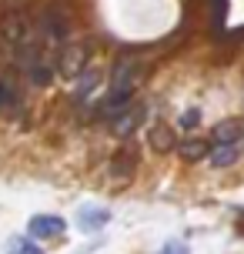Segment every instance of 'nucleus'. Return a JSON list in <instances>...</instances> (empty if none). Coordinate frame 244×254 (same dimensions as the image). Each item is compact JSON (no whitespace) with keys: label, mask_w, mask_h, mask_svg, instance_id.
<instances>
[{"label":"nucleus","mask_w":244,"mask_h":254,"mask_svg":"<svg viewBox=\"0 0 244 254\" xmlns=\"http://www.w3.org/2000/svg\"><path fill=\"white\" fill-rule=\"evenodd\" d=\"M7 254H44V248L30 234H17V238L7 241Z\"/></svg>","instance_id":"nucleus-5"},{"label":"nucleus","mask_w":244,"mask_h":254,"mask_svg":"<svg viewBox=\"0 0 244 254\" xmlns=\"http://www.w3.org/2000/svg\"><path fill=\"white\" fill-rule=\"evenodd\" d=\"M197 117H201V114H197V111H187V114L181 117V127H187V130H191V127L197 124Z\"/></svg>","instance_id":"nucleus-13"},{"label":"nucleus","mask_w":244,"mask_h":254,"mask_svg":"<svg viewBox=\"0 0 244 254\" xmlns=\"http://www.w3.org/2000/svg\"><path fill=\"white\" fill-rule=\"evenodd\" d=\"M151 147H154L157 154L171 151V147H174V130H171V127H164V124L151 127Z\"/></svg>","instance_id":"nucleus-6"},{"label":"nucleus","mask_w":244,"mask_h":254,"mask_svg":"<svg viewBox=\"0 0 244 254\" xmlns=\"http://www.w3.org/2000/svg\"><path fill=\"white\" fill-rule=\"evenodd\" d=\"M141 117H144V107H130L127 117H121V121L114 124V134H117V137H127L130 130L141 124Z\"/></svg>","instance_id":"nucleus-8"},{"label":"nucleus","mask_w":244,"mask_h":254,"mask_svg":"<svg viewBox=\"0 0 244 254\" xmlns=\"http://www.w3.org/2000/svg\"><path fill=\"white\" fill-rule=\"evenodd\" d=\"M178 151H181V157H184V161H201V157H207V154H211V144H207L204 137H191V140H184Z\"/></svg>","instance_id":"nucleus-4"},{"label":"nucleus","mask_w":244,"mask_h":254,"mask_svg":"<svg viewBox=\"0 0 244 254\" xmlns=\"http://www.w3.org/2000/svg\"><path fill=\"white\" fill-rule=\"evenodd\" d=\"M241 154H238V144H218L214 151H211V164L214 167H231Z\"/></svg>","instance_id":"nucleus-7"},{"label":"nucleus","mask_w":244,"mask_h":254,"mask_svg":"<svg viewBox=\"0 0 244 254\" xmlns=\"http://www.w3.org/2000/svg\"><path fill=\"white\" fill-rule=\"evenodd\" d=\"M97 80H101V74H97V70H87V77H84V80L77 84V97H87L90 90H94V84H97Z\"/></svg>","instance_id":"nucleus-10"},{"label":"nucleus","mask_w":244,"mask_h":254,"mask_svg":"<svg viewBox=\"0 0 244 254\" xmlns=\"http://www.w3.org/2000/svg\"><path fill=\"white\" fill-rule=\"evenodd\" d=\"M157 254H191L187 251V244H181V241H171V244H164Z\"/></svg>","instance_id":"nucleus-11"},{"label":"nucleus","mask_w":244,"mask_h":254,"mask_svg":"<svg viewBox=\"0 0 244 254\" xmlns=\"http://www.w3.org/2000/svg\"><path fill=\"white\" fill-rule=\"evenodd\" d=\"M64 231H67V221L61 214H37V217H30V224H27L30 238H61Z\"/></svg>","instance_id":"nucleus-1"},{"label":"nucleus","mask_w":244,"mask_h":254,"mask_svg":"<svg viewBox=\"0 0 244 254\" xmlns=\"http://www.w3.org/2000/svg\"><path fill=\"white\" fill-rule=\"evenodd\" d=\"M10 101H13V87L7 84V80H0V107H3V104H10Z\"/></svg>","instance_id":"nucleus-12"},{"label":"nucleus","mask_w":244,"mask_h":254,"mask_svg":"<svg viewBox=\"0 0 244 254\" xmlns=\"http://www.w3.org/2000/svg\"><path fill=\"white\" fill-rule=\"evenodd\" d=\"M238 137H244V121L231 117V121H221L214 127V140L218 144H238Z\"/></svg>","instance_id":"nucleus-3"},{"label":"nucleus","mask_w":244,"mask_h":254,"mask_svg":"<svg viewBox=\"0 0 244 254\" xmlns=\"http://www.w3.org/2000/svg\"><path fill=\"white\" fill-rule=\"evenodd\" d=\"M84 61H87V47H64V57L57 61L64 77H77L84 74Z\"/></svg>","instance_id":"nucleus-2"},{"label":"nucleus","mask_w":244,"mask_h":254,"mask_svg":"<svg viewBox=\"0 0 244 254\" xmlns=\"http://www.w3.org/2000/svg\"><path fill=\"white\" fill-rule=\"evenodd\" d=\"M107 221H111V211H87V207H84V211L77 214L80 228H101V224H107Z\"/></svg>","instance_id":"nucleus-9"}]
</instances>
